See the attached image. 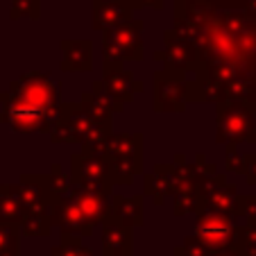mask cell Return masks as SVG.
I'll list each match as a JSON object with an SVG mask.
<instances>
[{
    "instance_id": "obj_1",
    "label": "cell",
    "mask_w": 256,
    "mask_h": 256,
    "mask_svg": "<svg viewBox=\"0 0 256 256\" xmlns=\"http://www.w3.org/2000/svg\"><path fill=\"white\" fill-rule=\"evenodd\" d=\"M174 32L195 52L186 100L240 102L256 116V0H174Z\"/></svg>"
},
{
    "instance_id": "obj_2",
    "label": "cell",
    "mask_w": 256,
    "mask_h": 256,
    "mask_svg": "<svg viewBox=\"0 0 256 256\" xmlns=\"http://www.w3.org/2000/svg\"><path fill=\"white\" fill-rule=\"evenodd\" d=\"M2 114L0 120L16 132H46L50 134L62 114L59 86L46 72H30L14 80L0 93Z\"/></svg>"
},
{
    "instance_id": "obj_3",
    "label": "cell",
    "mask_w": 256,
    "mask_h": 256,
    "mask_svg": "<svg viewBox=\"0 0 256 256\" xmlns=\"http://www.w3.org/2000/svg\"><path fill=\"white\" fill-rule=\"evenodd\" d=\"M112 136V125L93 120L80 104H62L59 120L50 132V140L57 143H80L82 152L102 154L106 138Z\"/></svg>"
},
{
    "instance_id": "obj_4",
    "label": "cell",
    "mask_w": 256,
    "mask_h": 256,
    "mask_svg": "<svg viewBox=\"0 0 256 256\" xmlns=\"http://www.w3.org/2000/svg\"><path fill=\"white\" fill-rule=\"evenodd\" d=\"M102 154L109 166L112 184H132V179L143 170V136L114 134L106 138Z\"/></svg>"
},
{
    "instance_id": "obj_5",
    "label": "cell",
    "mask_w": 256,
    "mask_h": 256,
    "mask_svg": "<svg viewBox=\"0 0 256 256\" xmlns=\"http://www.w3.org/2000/svg\"><path fill=\"white\" fill-rule=\"evenodd\" d=\"M104 66H120L122 62H140L143 59V20L132 18L114 30L104 32L102 41Z\"/></svg>"
},
{
    "instance_id": "obj_6",
    "label": "cell",
    "mask_w": 256,
    "mask_h": 256,
    "mask_svg": "<svg viewBox=\"0 0 256 256\" xmlns=\"http://www.w3.org/2000/svg\"><path fill=\"white\" fill-rule=\"evenodd\" d=\"M218 143H256V116L240 102H218Z\"/></svg>"
},
{
    "instance_id": "obj_7",
    "label": "cell",
    "mask_w": 256,
    "mask_h": 256,
    "mask_svg": "<svg viewBox=\"0 0 256 256\" xmlns=\"http://www.w3.org/2000/svg\"><path fill=\"white\" fill-rule=\"evenodd\" d=\"M236 236H238V224L234 222V216H222V213L208 211V208H202L198 213L195 238L211 252L234 250Z\"/></svg>"
},
{
    "instance_id": "obj_8",
    "label": "cell",
    "mask_w": 256,
    "mask_h": 256,
    "mask_svg": "<svg viewBox=\"0 0 256 256\" xmlns=\"http://www.w3.org/2000/svg\"><path fill=\"white\" fill-rule=\"evenodd\" d=\"M72 184L82 188L102 190L112 195V177H109V166H106L104 154H88L80 152L72 154Z\"/></svg>"
},
{
    "instance_id": "obj_9",
    "label": "cell",
    "mask_w": 256,
    "mask_h": 256,
    "mask_svg": "<svg viewBox=\"0 0 256 256\" xmlns=\"http://www.w3.org/2000/svg\"><path fill=\"white\" fill-rule=\"evenodd\" d=\"M186 80L174 70H159L154 75V109L156 112H184Z\"/></svg>"
},
{
    "instance_id": "obj_10",
    "label": "cell",
    "mask_w": 256,
    "mask_h": 256,
    "mask_svg": "<svg viewBox=\"0 0 256 256\" xmlns=\"http://www.w3.org/2000/svg\"><path fill=\"white\" fill-rule=\"evenodd\" d=\"M12 193L25 208V213L50 211L54 202L48 188V174H23L18 184L12 186Z\"/></svg>"
},
{
    "instance_id": "obj_11",
    "label": "cell",
    "mask_w": 256,
    "mask_h": 256,
    "mask_svg": "<svg viewBox=\"0 0 256 256\" xmlns=\"http://www.w3.org/2000/svg\"><path fill=\"white\" fill-rule=\"evenodd\" d=\"M102 88L114 102V109L122 112L125 104H130L134 93L143 91V84L134 80L132 70H125L122 66H104V78H102Z\"/></svg>"
},
{
    "instance_id": "obj_12",
    "label": "cell",
    "mask_w": 256,
    "mask_h": 256,
    "mask_svg": "<svg viewBox=\"0 0 256 256\" xmlns=\"http://www.w3.org/2000/svg\"><path fill=\"white\" fill-rule=\"evenodd\" d=\"M50 220L52 224H57L62 229V234L66 236H91L93 227L88 224V220L84 218V213L78 208V204L72 202L70 195H64V198H57L50 206Z\"/></svg>"
},
{
    "instance_id": "obj_13",
    "label": "cell",
    "mask_w": 256,
    "mask_h": 256,
    "mask_svg": "<svg viewBox=\"0 0 256 256\" xmlns=\"http://www.w3.org/2000/svg\"><path fill=\"white\" fill-rule=\"evenodd\" d=\"M68 195L72 198V202L78 204V208L84 213V218L88 220L91 227L102 224L106 218L112 216V195L102 193V190H91L82 188V186H70Z\"/></svg>"
},
{
    "instance_id": "obj_14",
    "label": "cell",
    "mask_w": 256,
    "mask_h": 256,
    "mask_svg": "<svg viewBox=\"0 0 256 256\" xmlns=\"http://www.w3.org/2000/svg\"><path fill=\"white\" fill-rule=\"evenodd\" d=\"M93 28L96 30H114L122 23H130L136 10L134 0H93Z\"/></svg>"
},
{
    "instance_id": "obj_15",
    "label": "cell",
    "mask_w": 256,
    "mask_h": 256,
    "mask_svg": "<svg viewBox=\"0 0 256 256\" xmlns=\"http://www.w3.org/2000/svg\"><path fill=\"white\" fill-rule=\"evenodd\" d=\"M164 44H166V68L168 70H174L179 75L195 70V52L184 36H179L174 30H168L164 34Z\"/></svg>"
},
{
    "instance_id": "obj_16",
    "label": "cell",
    "mask_w": 256,
    "mask_h": 256,
    "mask_svg": "<svg viewBox=\"0 0 256 256\" xmlns=\"http://www.w3.org/2000/svg\"><path fill=\"white\" fill-rule=\"evenodd\" d=\"M102 247H104V256H132V247H134L132 227L109 216L102 222Z\"/></svg>"
},
{
    "instance_id": "obj_17",
    "label": "cell",
    "mask_w": 256,
    "mask_h": 256,
    "mask_svg": "<svg viewBox=\"0 0 256 256\" xmlns=\"http://www.w3.org/2000/svg\"><path fill=\"white\" fill-rule=\"evenodd\" d=\"M80 106H82L84 112L93 118V120L102 122V125H112V118H114V102L109 100V96L104 93L100 82L93 84L91 91H86L80 100Z\"/></svg>"
},
{
    "instance_id": "obj_18",
    "label": "cell",
    "mask_w": 256,
    "mask_h": 256,
    "mask_svg": "<svg viewBox=\"0 0 256 256\" xmlns=\"http://www.w3.org/2000/svg\"><path fill=\"white\" fill-rule=\"evenodd\" d=\"M62 70H88L93 68L91 41H62Z\"/></svg>"
},
{
    "instance_id": "obj_19",
    "label": "cell",
    "mask_w": 256,
    "mask_h": 256,
    "mask_svg": "<svg viewBox=\"0 0 256 256\" xmlns=\"http://www.w3.org/2000/svg\"><path fill=\"white\" fill-rule=\"evenodd\" d=\"M112 216L127 227H136L143 222V200L138 195H134V198L116 195V198H112Z\"/></svg>"
},
{
    "instance_id": "obj_20",
    "label": "cell",
    "mask_w": 256,
    "mask_h": 256,
    "mask_svg": "<svg viewBox=\"0 0 256 256\" xmlns=\"http://www.w3.org/2000/svg\"><path fill=\"white\" fill-rule=\"evenodd\" d=\"M145 193L156 204L164 202L166 195H172V166H156L145 177Z\"/></svg>"
},
{
    "instance_id": "obj_21",
    "label": "cell",
    "mask_w": 256,
    "mask_h": 256,
    "mask_svg": "<svg viewBox=\"0 0 256 256\" xmlns=\"http://www.w3.org/2000/svg\"><path fill=\"white\" fill-rule=\"evenodd\" d=\"M23 218H25V208L20 206V202L14 198L12 186L10 184L0 186V222L18 224L20 227Z\"/></svg>"
},
{
    "instance_id": "obj_22",
    "label": "cell",
    "mask_w": 256,
    "mask_h": 256,
    "mask_svg": "<svg viewBox=\"0 0 256 256\" xmlns=\"http://www.w3.org/2000/svg\"><path fill=\"white\" fill-rule=\"evenodd\" d=\"M25 236H48L50 229H52V220H50V211H36V213H25L23 222H20Z\"/></svg>"
},
{
    "instance_id": "obj_23",
    "label": "cell",
    "mask_w": 256,
    "mask_h": 256,
    "mask_svg": "<svg viewBox=\"0 0 256 256\" xmlns=\"http://www.w3.org/2000/svg\"><path fill=\"white\" fill-rule=\"evenodd\" d=\"M234 250L240 256H256V227L254 224H242V227H238V236H236Z\"/></svg>"
},
{
    "instance_id": "obj_24",
    "label": "cell",
    "mask_w": 256,
    "mask_h": 256,
    "mask_svg": "<svg viewBox=\"0 0 256 256\" xmlns=\"http://www.w3.org/2000/svg\"><path fill=\"white\" fill-rule=\"evenodd\" d=\"M18 238L20 227L18 224L0 222V254H18Z\"/></svg>"
},
{
    "instance_id": "obj_25",
    "label": "cell",
    "mask_w": 256,
    "mask_h": 256,
    "mask_svg": "<svg viewBox=\"0 0 256 256\" xmlns=\"http://www.w3.org/2000/svg\"><path fill=\"white\" fill-rule=\"evenodd\" d=\"M72 179L66 177V172L62 170V166H52V170L48 172V188L52 193V198H64V195L70 190Z\"/></svg>"
},
{
    "instance_id": "obj_26",
    "label": "cell",
    "mask_w": 256,
    "mask_h": 256,
    "mask_svg": "<svg viewBox=\"0 0 256 256\" xmlns=\"http://www.w3.org/2000/svg\"><path fill=\"white\" fill-rule=\"evenodd\" d=\"M54 250L59 252V256H93L91 250H86L82 245V238L66 236V234H62V240H59V245Z\"/></svg>"
},
{
    "instance_id": "obj_27",
    "label": "cell",
    "mask_w": 256,
    "mask_h": 256,
    "mask_svg": "<svg viewBox=\"0 0 256 256\" xmlns=\"http://www.w3.org/2000/svg\"><path fill=\"white\" fill-rule=\"evenodd\" d=\"M41 0H12V18H39Z\"/></svg>"
},
{
    "instance_id": "obj_28",
    "label": "cell",
    "mask_w": 256,
    "mask_h": 256,
    "mask_svg": "<svg viewBox=\"0 0 256 256\" xmlns=\"http://www.w3.org/2000/svg\"><path fill=\"white\" fill-rule=\"evenodd\" d=\"M236 216L245 218L247 220L245 224H254L256 227V195H238Z\"/></svg>"
},
{
    "instance_id": "obj_29",
    "label": "cell",
    "mask_w": 256,
    "mask_h": 256,
    "mask_svg": "<svg viewBox=\"0 0 256 256\" xmlns=\"http://www.w3.org/2000/svg\"><path fill=\"white\" fill-rule=\"evenodd\" d=\"M174 254L177 256H211V254H216V252H211L208 247H204L202 242L193 236V238H188V240H184L182 247H177Z\"/></svg>"
},
{
    "instance_id": "obj_30",
    "label": "cell",
    "mask_w": 256,
    "mask_h": 256,
    "mask_svg": "<svg viewBox=\"0 0 256 256\" xmlns=\"http://www.w3.org/2000/svg\"><path fill=\"white\" fill-rule=\"evenodd\" d=\"M242 177L247 179V184H256V154H245L242 156Z\"/></svg>"
},
{
    "instance_id": "obj_31",
    "label": "cell",
    "mask_w": 256,
    "mask_h": 256,
    "mask_svg": "<svg viewBox=\"0 0 256 256\" xmlns=\"http://www.w3.org/2000/svg\"><path fill=\"white\" fill-rule=\"evenodd\" d=\"M227 168L234 170V172H242V156L236 152L234 145H227Z\"/></svg>"
},
{
    "instance_id": "obj_32",
    "label": "cell",
    "mask_w": 256,
    "mask_h": 256,
    "mask_svg": "<svg viewBox=\"0 0 256 256\" xmlns=\"http://www.w3.org/2000/svg\"><path fill=\"white\" fill-rule=\"evenodd\" d=\"M134 2H136V7L148 5V7H154V10H161V7H164V0H134Z\"/></svg>"
},
{
    "instance_id": "obj_33",
    "label": "cell",
    "mask_w": 256,
    "mask_h": 256,
    "mask_svg": "<svg viewBox=\"0 0 256 256\" xmlns=\"http://www.w3.org/2000/svg\"><path fill=\"white\" fill-rule=\"evenodd\" d=\"M211 256H240L236 250H224V252H216V254H211Z\"/></svg>"
},
{
    "instance_id": "obj_34",
    "label": "cell",
    "mask_w": 256,
    "mask_h": 256,
    "mask_svg": "<svg viewBox=\"0 0 256 256\" xmlns=\"http://www.w3.org/2000/svg\"><path fill=\"white\" fill-rule=\"evenodd\" d=\"M50 256H59V252H57V250H54V247H52V252H50Z\"/></svg>"
},
{
    "instance_id": "obj_35",
    "label": "cell",
    "mask_w": 256,
    "mask_h": 256,
    "mask_svg": "<svg viewBox=\"0 0 256 256\" xmlns=\"http://www.w3.org/2000/svg\"><path fill=\"white\" fill-rule=\"evenodd\" d=\"M0 256H14V254H0Z\"/></svg>"
}]
</instances>
